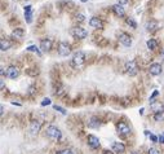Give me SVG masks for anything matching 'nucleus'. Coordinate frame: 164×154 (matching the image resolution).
Returning a JSON list of instances; mask_svg holds the SVG:
<instances>
[{
  "label": "nucleus",
  "instance_id": "f257e3e1",
  "mask_svg": "<svg viewBox=\"0 0 164 154\" xmlns=\"http://www.w3.org/2000/svg\"><path fill=\"white\" fill-rule=\"evenodd\" d=\"M70 34L73 35V38L75 39H85L88 36V31L85 28L80 27V26H75L70 30Z\"/></svg>",
  "mask_w": 164,
  "mask_h": 154
},
{
  "label": "nucleus",
  "instance_id": "f03ea898",
  "mask_svg": "<svg viewBox=\"0 0 164 154\" xmlns=\"http://www.w3.org/2000/svg\"><path fill=\"white\" fill-rule=\"evenodd\" d=\"M124 70L129 77H134L138 73V66L136 61H127L126 65H124Z\"/></svg>",
  "mask_w": 164,
  "mask_h": 154
},
{
  "label": "nucleus",
  "instance_id": "7ed1b4c3",
  "mask_svg": "<svg viewBox=\"0 0 164 154\" xmlns=\"http://www.w3.org/2000/svg\"><path fill=\"white\" fill-rule=\"evenodd\" d=\"M84 62H85V55H84V52H80V51L76 52L73 56V60H71V65L74 67H80Z\"/></svg>",
  "mask_w": 164,
  "mask_h": 154
},
{
  "label": "nucleus",
  "instance_id": "20e7f679",
  "mask_svg": "<svg viewBox=\"0 0 164 154\" xmlns=\"http://www.w3.org/2000/svg\"><path fill=\"white\" fill-rule=\"evenodd\" d=\"M47 136L51 139V140L57 141V140H60V139H61L62 134H61V131H60V128H57L54 126H49L47 128Z\"/></svg>",
  "mask_w": 164,
  "mask_h": 154
},
{
  "label": "nucleus",
  "instance_id": "39448f33",
  "mask_svg": "<svg viewBox=\"0 0 164 154\" xmlns=\"http://www.w3.org/2000/svg\"><path fill=\"white\" fill-rule=\"evenodd\" d=\"M71 53V47L66 42H60L58 44V55L62 57H67Z\"/></svg>",
  "mask_w": 164,
  "mask_h": 154
},
{
  "label": "nucleus",
  "instance_id": "423d86ee",
  "mask_svg": "<svg viewBox=\"0 0 164 154\" xmlns=\"http://www.w3.org/2000/svg\"><path fill=\"white\" fill-rule=\"evenodd\" d=\"M118 38H119V42L122 43L124 47H131V45H132V38H131L129 34H127V33H119Z\"/></svg>",
  "mask_w": 164,
  "mask_h": 154
},
{
  "label": "nucleus",
  "instance_id": "0eeeda50",
  "mask_svg": "<svg viewBox=\"0 0 164 154\" xmlns=\"http://www.w3.org/2000/svg\"><path fill=\"white\" fill-rule=\"evenodd\" d=\"M116 128H118V132H119L120 135H123V136H127V135L131 134L129 126H128L127 123H124V122H120V123H118Z\"/></svg>",
  "mask_w": 164,
  "mask_h": 154
},
{
  "label": "nucleus",
  "instance_id": "6e6552de",
  "mask_svg": "<svg viewBox=\"0 0 164 154\" xmlns=\"http://www.w3.org/2000/svg\"><path fill=\"white\" fill-rule=\"evenodd\" d=\"M7 77L10 78V79H16V78H18V75H20V70H18V67H16V66H9L8 69H7Z\"/></svg>",
  "mask_w": 164,
  "mask_h": 154
},
{
  "label": "nucleus",
  "instance_id": "1a4fd4ad",
  "mask_svg": "<svg viewBox=\"0 0 164 154\" xmlns=\"http://www.w3.org/2000/svg\"><path fill=\"white\" fill-rule=\"evenodd\" d=\"M89 26L93 27V28H103V22L101 18H98V17H92L91 20H89Z\"/></svg>",
  "mask_w": 164,
  "mask_h": 154
},
{
  "label": "nucleus",
  "instance_id": "9d476101",
  "mask_svg": "<svg viewBox=\"0 0 164 154\" xmlns=\"http://www.w3.org/2000/svg\"><path fill=\"white\" fill-rule=\"evenodd\" d=\"M88 145L91 146L92 149L99 148V139L97 137V136H94V135H89L88 136Z\"/></svg>",
  "mask_w": 164,
  "mask_h": 154
},
{
  "label": "nucleus",
  "instance_id": "9b49d317",
  "mask_svg": "<svg viewBox=\"0 0 164 154\" xmlns=\"http://www.w3.org/2000/svg\"><path fill=\"white\" fill-rule=\"evenodd\" d=\"M149 73L151 75H154V77L160 75L162 74V65L160 63H151L150 67H149Z\"/></svg>",
  "mask_w": 164,
  "mask_h": 154
},
{
  "label": "nucleus",
  "instance_id": "f8f14e48",
  "mask_svg": "<svg viewBox=\"0 0 164 154\" xmlns=\"http://www.w3.org/2000/svg\"><path fill=\"white\" fill-rule=\"evenodd\" d=\"M52 40L51 39H43L40 42V49L43 52H49L52 49Z\"/></svg>",
  "mask_w": 164,
  "mask_h": 154
},
{
  "label": "nucleus",
  "instance_id": "ddd939ff",
  "mask_svg": "<svg viewBox=\"0 0 164 154\" xmlns=\"http://www.w3.org/2000/svg\"><path fill=\"white\" fill-rule=\"evenodd\" d=\"M146 30L149 31V33H154V31H156L159 28V22L158 21H154V20H151V21H149V22H146Z\"/></svg>",
  "mask_w": 164,
  "mask_h": 154
},
{
  "label": "nucleus",
  "instance_id": "4468645a",
  "mask_svg": "<svg viewBox=\"0 0 164 154\" xmlns=\"http://www.w3.org/2000/svg\"><path fill=\"white\" fill-rule=\"evenodd\" d=\"M111 149H112V152L114 153H116V154H122L126 152V146H124L122 142H112V145H111Z\"/></svg>",
  "mask_w": 164,
  "mask_h": 154
},
{
  "label": "nucleus",
  "instance_id": "2eb2a0df",
  "mask_svg": "<svg viewBox=\"0 0 164 154\" xmlns=\"http://www.w3.org/2000/svg\"><path fill=\"white\" fill-rule=\"evenodd\" d=\"M25 20H26L27 23L33 22V7L31 5L25 7Z\"/></svg>",
  "mask_w": 164,
  "mask_h": 154
},
{
  "label": "nucleus",
  "instance_id": "dca6fc26",
  "mask_svg": "<svg viewBox=\"0 0 164 154\" xmlns=\"http://www.w3.org/2000/svg\"><path fill=\"white\" fill-rule=\"evenodd\" d=\"M112 10H114V13H115L118 17H124V16H126V10H124V8H123L122 4L112 5Z\"/></svg>",
  "mask_w": 164,
  "mask_h": 154
},
{
  "label": "nucleus",
  "instance_id": "f3484780",
  "mask_svg": "<svg viewBox=\"0 0 164 154\" xmlns=\"http://www.w3.org/2000/svg\"><path fill=\"white\" fill-rule=\"evenodd\" d=\"M40 126H41V123L39 120H34V122H31V126H30V132H31V135H36L39 130H40Z\"/></svg>",
  "mask_w": 164,
  "mask_h": 154
},
{
  "label": "nucleus",
  "instance_id": "a211bd4d",
  "mask_svg": "<svg viewBox=\"0 0 164 154\" xmlns=\"http://www.w3.org/2000/svg\"><path fill=\"white\" fill-rule=\"evenodd\" d=\"M23 35H25V31H23V28H21V27H17L12 31V38L13 39H18L20 40V39L23 38Z\"/></svg>",
  "mask_w": 164,
  "mask_h": 154
},
{
  "label": "nucleus",
  "instance_id": "6ab92c4d",
  "mask_svg": "<svg viewBox=\"0 0 164 154\" xmlns=\"http://www.w3.org/2000/svg\"><path fill=\"white\" fill-rule=\"evenodd\" d=\"M99 126H101V120H99L97 117H92L91 119H89V122H88V127L89 128H98Z\"/></svg>",
  "mask_w": 164,
  "mask_h": 154
},
{
  "label": "nucleus",
  "instance_id": "aec40b11",
  "mask_svg": "<svg viewBox=\"0 0 164 154\" xmlns=\"http://www.w3.org/2000/svg\"><path fill=\"white\" fill-rule=\"evenodd\" d=\"M10 45H12V43H10L8 39H1V40H0V49H1L3 52L8 51L10 48Z\"/></svg>",
  "mask_w": 164,
  "mask_h": 154
},
{
  "label": "nucleus",
  "instance_id": "412c9836",
  "mask_svg": "<svg viewBox=\"0 0 164 154\" xmlns=\"http://www.w3.org/2000/svg\"><path fill=\"white\" fill-rule=\"evenodd\" d=\"M150 107L152 110H154L155 113H158V112H162L163 110V105L160 104V101L159 102H155V101H152V102H150Z\"/></svg>",
  "mask_w": 164,
  "mask_h": 154
},
{
  "label": "nucleus",
  "instance_id": "4be33fe9",
  "mask_svg": "<svg viewBox=\"0 0 164 154\" xmlns=\"http://www.w3.org/2000/svg\"><path fill=\"white\" fill-rule=\"evenodd\" d=\"M147 48L150 49V51H155V49L158 48V43H156L155 39H149L147 40Z\"/></svg>",
  "mask_w": 164,
  "mask_h": 154
},
{
  "label": "nucleus",
  "instance_id": "5701e85b",
  "mask_svg": "<svg viewBox=\"0 0 164 154\" xmlns=\"http://www.w3.org/2000/svg\"><path fill=\"white\" fill-rule=\"evenodd\" d=\"M154 119H155L156 122H164V110L155 113V114H154Z\"/></svg>",
  "mask_w": 164,
  "mask_h": 154
},
{
  "label": "nucleus",
  "instance_id": "b1692460",
  "mask_svg": "<svg viewBox=\"0 0 164 154\" xmlns=\"http://www.w3.org/2000/svg\"><path fill=\"white\" fill-rule=\"evenodd\" d=\"M27 51H28V52H36V53H38V55H39V56H40V55H41V52H40V51H39V48L36 47V45H30V47H28V48H27Z\"/></svg>",
  "mask_w": 164,
  "mask_h": 154
},
{
  "label": "nucleus",
  "instance_id": "393cba45",
  "mask_svg": "<svg viewBox=\"0 0 164 154\" xmlns=\"http://www.w3.org/2000/svg\"><path fill=\"white\" fill-rule=\"evenodd\" d=\"M56 154H75V153H74V150H71V149H63V150H58Z\"/></svg>",
  "mask_w": 164,
  "mask_h": 154
},
{
  "label": "nucleus",
  "instance_id": "a878e982",
  "mask_svg": "<svg viewBox=\"0 0 164 154\" xmlns=\"http://www.w3.org/2000/svg\"><path fill=\"white\" fill-rule=\"evenodd\" d=\"M75 20L78 21V22H84V21H85V16H84V14H81V13H79V14H76Z\"/></svg>",
  "mask_w": 164,
  "mask_h": 154
},
{
  "label": "nucleus",
  "instance_id": "bb28decb",
  "mask_svg": "<svg viewBox=\"0 0 164 154\" xmlns=\"http://www.w3.org/2000/svg\"><path fill=\"white\" fill-rule=\"evenodd\" d=\"M127 23L129 25V26H131L132 28H136V27H137V23L134 22V21L132 20V18H127Z\"/></svg>",
  "mask_w": 164,
  "mask_h": 154
},
{
  "label": "nucleus",
  "instance_id": "cd10ccee",
  "mask_svg": "<svg viewBox=\"0 0 164 154\" xmlns=\"http://www.w3.org/2000/svg\"><path fill=\"white\" fill-rule=\"evenodd\" d=\"M54 110H57V112H60V113H62L63 115H65V114H66V110L63 109V107L58 106V105H54Z\"/></svg>",
  "mask_w": 164,
  "mask_h": 154
},
{
  "label": "nucleus",
  "instance_id": "c85d7f7f",
  "mask_svg": "<svg viewBox=\"0 0 164 154\" xmlns=\"http://www.w3.org/2000/svg\"><path fill=\"white\" fill-rule=\"evenodd\" d=\"M147 154H160V152L158 149H155V148H150V149H149V152H147Z\"/></svg>",
  "mask_w": 164,
  "mask_h": 154
},
{
  "label": "nucleus",
  "instance_id": "c756f323",
  "mask_svg": "<svg viewBox=\"0 0 164 154\" xmlns=\"http://www.w3.org/2000/svg\"><path fill=\"white\" fill-rule=\"evenodd\" d=\"M45 105H51V100L49 99H44L41 101V106H45Z\"/></svg>",
  "mask_w": 164,
  "mask_h": 154
},
{
  "label": "nucleus",
  "instance_id": "7c9ffc66",
  "mask_svg": "<svg viewBox=\"0 0 164 154\" xmlns=\"http://www.w3.org/2000/svg\"><path fill=\"white\" fill-rule=\"evenodd\" d=\"M150 139H151V141L152 142H158L159 141V137H158V136H155V135H150Z\"/></svg>",
  "mask_w": 164,
  "mask_h": 154
},
{
  "label": "nucleus",
  "instance_id": "2f4dec72",
  "mask_svg": "<svg viewBox=\"0 0 164 154\" xmlns=\"http://www.w3.org/2000/svg\"><path fill=\"white\" fill-rule=\"evenodd\" d=\"M158 95H159V92H158V91H154V93H152V95L150 96V102H152V101H154V99H155Z\"/></svg>",
  "mask_w": 164,
  "mask_h": 154
},
{
  "label": "nucleus",
  "instance_id": "473e14b6",
  "mask_svg": "<svg viewBox=\"0 0 164 154\" xmlns=\"http://www.w3.org/2000/svg\"><path fill=\"white\" fill-rule=\"evenodd\" d=\"M158 137H159V142H160V144H164V134L159 135Z\"/></svg>",
  "mask_w": 164,
  "mask_h": 154
},
{
  "label": "nucleus",
  "instance_id": "72a5a7b5",
  "mask_svg": "<svg viewBox=\"0 0 164 154\" xmlns=\"http://www.w3.org/2000/svg\"><path fill=\"white\" fill-rule=\"evenodd\" d=\"M128 1H129V0H118V4L124 5V4H128Z\"/></svg>",
  "mask_w": 164,
  "mask_h": 154
},
{
  "label": "nucleus",
  "instance_id": "f704fd0d",
  "mask_svg": "<svg viewBox=\"0 0 164 154\" xmlns=\"http://www.w3.org/2000/svg\"><path fill=\"white\" fill-rule=\"evenodd\" d=\"M0 85H1V88H4V80L0 82Z\"/></svg>",
  "mask_w": 164,
  "mask_h": 154
},
{
  "label": "nucleus",
  "instance_id": "c9c22d12",
  "mask_svg": "<svg viewBox=\"0 0 164 154\" xmlns=\"http://www.w3.org/2000/svg\"><path fill=\"white\" fill-rule=\"evenodd\" d=\"M0 114H1V115L4 114V106H1V112H0Z\"/></svg>",
  "mask_w": 164,
  "mask_h": 154
},
{
  "label": "nucleus",
  "instance_id": "e433bc0d",
  "mask_svg": "<svg viewBox=\"0 0 164 154\" xmlns=\"http://www.w3.org/2000/svg\"><path fill=\"white\" fill-rule=\"evenodd\" d=\"M81 1H83V3H87V1H88V0H81Z\"/></svg>",
  "mask_w": 164,
  "mask_h": 154
},
{
  "label": "nucleus",
  "instance_id": "4c0bfd02",
  "mask_svg": "<svg viewBox=\"0 0 164 154\" xmlns=\"http://www.w3.org/2000/svg\"><path fill=\"white\" fill-rule=\"evenodd\" d=\"M132 154H140V153H137V152H133V153H132Z\"/></svg>",
  "mask_w": 164,
  "mask_h": 154
}]
</instances>
